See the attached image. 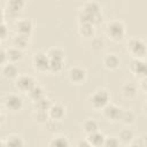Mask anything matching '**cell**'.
Segmentation results:
<instances>
[{"instance_id": "6da1fadb", "label": "cell", "mask_w": 147, "mask_h": 147, "mask_svg": "<svg viewBox=\"0 0 147 147\" xmlns=\"http://www.w3.org/2000/svg\"><path fill=\"white\" fill-rule=\"evenodd\" d=\"M127 52L133 56V59L144 60L147 55V44L141 38H131L127 42Z\"/></svg>"}, {"instance_id": "7a4b0ae2", "label": "cell", "mask_w": 147, "mask_h": 147, "mask_svg": "<svg viewBox=\"0 0 147 147\" xmlns=\"http://www.w3.org/2000/svg\"><path fill=\"white\" fill-rule=\"evenodd\" d=\"M125 25L119 20H113L107 25V34L114 41H121L125 37Z\"/></svg>"}, {"instance_id": "3957f363", "label": "cell", "mask_w": 147, "mask_h": 147, "mask_svg": "<svg viewBox=\"0 0 147 147\" xmlns=\"http://www.w3.org/2000/svg\"><path fill=\"white\" fill-rule=\"evenodd\" d=\"M110 100V95L108 93L107 90L105 88H99L96 90L91 96H90V103L92 106V108L99 110V109H103Z\"/></svg>"}, {"instance_id": "277c9868", "label": "cell", "mask_w": 147, "mask_h": 147, "mask_svg": "<svg viewBox=\"0 0 147 147\" xmlns=\"http://www.w3.org/2000/svg\"><path fill=\"white\" fill-rule=\"evenodd\" d=\"M32 63L38 71L49 70V57L45 52H37L32 57Z\"/></svg>"}, {"instance_id": "5b68a950", "label": "cell", "mask_w": 147, "mask_h": 147, "mask_svg": "<svg viewBox=\"0 0 147 147\" xmlns=\"http://www.w3.org/2000/svg\"><path fill=\"white\" fill-rule=\"evenodd\" d=\"M15 85H16V87H17L21 92L29 93V92L36 86V82H34V79H33L31 76H29V75H21V76L17 77Z\"/></svg>"}, {"instance_id": "8992f818", "label": "cell", "mask_w": 147, "mask_h": 147, "mask_svg": "<svg viewBox=\"0 0 147 147\" xmlns=\"http://www.w3.org/2000/svg\"><path fill=\"white\" fill-rule=\"evenodd\" d=\"M130 70L133 75L137 77H140L141 79L147 76V62L139 59H133L130 64Z\"/></svg>"}, {"instance_id": "52a82bcc", "label": "cell", "mask_w": 147, "mask_h": 147, "mask_svg": "<svg viewBox=\"0 0 147 147\" xmlns=\"http://www.w3.org/2000/svg\"><path fill=\"white\" fill-rule=\"evenodd\" d=\"M102 111H103V115L107 119H109V121H119L123 110L114 103H108L102 109Z\"/></svg>"}, {"instance_id": "ba28073f", "label": "cell", "mask_w": 147, "mask_h": 147, "mask_svg": "<svg viewBox=\"0 0 147 147\" xmlns=\"http://www.w3.org/2000/svg\"><path fill=\"white\" fill-rule=\"evenodd\" d=\"M16 31L18 34H22V36H26L29 37L31 31H32V22L29 20V18H21L16 22Z\"/></svg>"}, {"instance_id": "9c48e42d", "label": "cell", "mask_w": 147, "mask_h": 147, "mask_svg": "<svg viewBox=\"0 0 147 147\" xmlns=\"http://www.w3.org/2000/svg\"><path fill=\"white\" fill-rule=\"evenodd\" d=\"M47 113H48L49 119L56 122V121H60L63 118L64 113H65V108L61 103H52V106L49 107Z\"/></svg>"}, {"instance_id": "30bf717a", "label": "cell", "mask_w": 147, "mask_h": 147, "mask_svg": "<svg viewBox=\"0 0 147 147\" xmlns=\"http://www.w3.org/2000/svg\"><path fill=\"white\" fill-rule=\"evenodd\" d=\"M5 105L10 110H20L22 108L23 101H22V99L18 95H16V94H9L5 99Z\"/></svg>"}, {"instance_id": "8fae6325", "label": "cell", "mask_w": 147, "mask_h": 147, "mask_svg": "<svg viewBox=\"0 0 147 147\" xmlns=\"http://www.w3.org/2000/svg\"><path fill=\"white\" fill-rule=\"evenodd\" d=\"M69 78L74 83H82L86 78V71L80 67H72L69 70Z\"/></svg>"}, {"instance_id": "7c38bea8", "label": "cell", "mask_w": 147, "mask_h": 147, "mask_svg": "<svg viewBox=\"0 0 147 147\" xmlns=\"http://www.w3.org/2000/svg\"><path fill=\"white\" fill-rule=\"evenodd\" d=\"M86 140H87L93 147H103L106 137H105L103 133L96 131V132H93V133H91V134H87Z\"/></svg>"}, {"instance_id": "4fadbf2b", "label": "cell", "mask_w": 147, "mask_h": 147, "mask_svg": "<svg viewBox=\"0 0 147 147\" xmlns=\"http://www.w3.org/2000/svg\"><path fill=\"white\" fill-rule=\"evenodd\" d=\"M119 63H121V61H119L118 56L115 54H109L103 57V65L108 70H116L119 67Z\"/></svg>"}, {"instance_id": "5bb4252c", "label": "cell", "mask_w": 147, "mask_h": 147, "mask_svg": "<svg viewBox=\"0 0 147 147\" xmlns=\"http://www.w3.org/2000/svg\"><path fill=\"white\" fill-rule=\"evenodd\" d=\"M24 5L25 3L22 0H10L7 2V9L6 10L9 13L10 16H15L21 11V9L24 7Z\"/></svg>"}, {"instance_id": "9a60e30c", "label": "cell", "mask_w": 147, "mask_h": 147, "mask_svg": "<svg viewBox=\"0 0 147 147\" xmlns=\"http://www.w3.org/2000/svg\"><path fill=\"white\" fill-rule=\"evenodd\" d=\"M2 75L8 78V79H13V78H16L18 76V70H17V67L14 64V63H6L3 64L2 67Z\"/></svg>"}, {"instance_id": "2e32d148", "label": "cell", "mask_w": 147, "mask_h": 147, "mask_svg": "<svg viewBox=\"0 0 147 147\" xmlns=\"http://www.w3.org/2000/svg\"><path fill=\"white\" fill-rule=\"evenodd\" d=\"M122 95L126 99H131L137 94V86L133 83H125L121 88Z\"/></svg>"}, {"instance_id": "e0dca14e", "label": "cell", "mask_w": 147, "mask_h": 147, "mask_svg": "<svg viewBox=\"0 0 147 147\" xmlns=\"http://www.w3.org/2000/svg\"><path fill=\"white\" fill-rule=\"evenodd\" d=\"M7 57H8V62L10 63H15L17 61H20L23 57V52L20 48L16 47H11L7 51Z\"/></svg>"}, {"instance_id": "ac0fdd59", "label": "cell", "mask_w": 147, "mask_h": 147, "mask_svg": "<svg viewBox=\"0 0 147 147\" xmlns=\"http://www.w3.org/2000/svg\"><path fill=\"white\" fill-rule=\"evenodd\" d=\"M82 10L92 15H96L100 13V5L96 1H87L82 6Z\"/></svg>"}, {"instance_id": "d6986e66", "label": "cell", "mask_w": 147, "mask_h": 147, "mask_svg": "<svg viewBox=\"0 0 147 147\" xmlns=\"http://www.w3.org/2000/svg\"><path fill=\"white\" fill-rule=\"evenodd\" d=\"M83 127H84V131L87 133V134H91L93 132H96L99 131V124L95 119L93 118H87L84 123H83Z\"/></svg>"}, {"instance_id": "ffe728a7", "label": "cell", "mask_w": 147, "mask_h": 147, "mask_svg": "<svg viewBox=\"0 0 147 147\" xmlns=\"http://www.w3.org/2000/svg\"><path fill=\"white\" fill-rule=\"evenodd\" d=\"M79 33L83 36V37H86V38H90L94 34V24H91V23H82L79 24Z\"/></svg>"}, {"instance_id": "44dd1931", "label": "cell", "mask_w": 147, "mask_h": 147, "mask_svg": "<svg viewBox=\"0 0 147 147\" xmlns=\"http://www.w3.org/2000/svg\"><path fill=\"white\" fill-rule=\"evenodd\" d=\"M33 106H34V109L38 110V111H48L52 103L46 96H44V98L37 100L36 102H33Z\"/></svg>"}, {"instance_id": "7402d4cb", "label": "cell", "mask_w": 147, "mask_h": 147, "mask_svg": "<svg viewBox=\"0 0 147 147\" xmlns=\"http://www.w3.org/2000/svg\"><path fill=\"white\" fill-rule=\"evenodd\" d=\"M28 95H29V98H30V100H32L33 102H36L37 100H39V99H41V98H44L45 96V93H44V90H42V87L41 86H39V85H36L29 93H28Z\"/></svg>"}, {"instance_id": "603a6c76", "label": "cell", "mask_w": 147, "mask_h": 147, "mask_svg": "<svg viewBox=\"0 0 147 147\" xmlns=\"http://www.w3.org/2000/svg\"><path fill=\"white\" fill-rule=\"evenodd\" d=\"M48 147H69V141L65 137L57 136L49 141Z\"/></svg>"}, {"instance_id": "cb8c5ba5", "label": "cell", "mask_w": 147, "mask_h": 147, "mask_svg": "<svg viewBox=\"0 0 147 147\" xmlns=\"http://www.w3.org/2000/svg\"><path fill=\"white\" fill-rule=\"evenodd\" d=\"M28 38L26 36H22V34H17L14 39H13V44H14V47L16 48H20V49H23L26 47L28 45Z\"/></svg>"}, {"instance_id": "d4e9b609", "label": "cell", "mask_w": 147, "mask_h": 147, "mask_svg": "<svg viewBox=\"0 0 147 147\" xmlns=\"http://www.w3.org/2000/svg\"><path fill=\"white\" fill-rule=\"evenodd\" d=\"M63 65H64V60L49 59V71L60 72L63 69Z\"/></svg>"}, {"instance_id": "484cf974", "label": "cell", "mask_w": 147, "mask_h": 147, "mask_svg": "<svg viewBox=\"0 0 147 147\" xmlns=\"http://www.w3.org/2000/svg\"><path fill=\"white\" fill-rule=\"evenodd\" d=\"M133 138H134V136H133V132L130 130V129H124V130H122L121 131V133H119V141H122V142H125V144H131L132 141H133Z\"/></svg>"}, {"instance_id": "4316f807", "label": "cell", "mask_w": 147, "mask_h": 147, "mask_svg": "<svg viewBox=\"0 0 147 147\" xmlns=\"http://www.w3.org/2000/svg\"><path fill=\"white\" fill-rule=\"evenodd\" d=\"M7 147H23V140L18 136H10L5 141Z\"/></svg>"}, {"instance_id": "83f0119b", "label": "cell", "mask_w": 147, "mask_h": 147, "mask_svg": "<svg viewBox=\"0 0 147 147\" xmlns=\"http://www.w3.org/2000/svg\"><path fill=\"white\" fill-rule=\"evenodd\" d=\"M47 55H48L49 59H57V60H64V57H65L64 52L61 48H57V47H53V48L48 49Z\"/></svg>"}, {"instance_id": "f1b7e54d", "label": "cell", "mask_w": 147, "mask_h": 147, "mask_svg": "<svg viewBox=\"0 0 147 147\" xmlns=\"http://www.w3.org/2000/svg\"><path fill=\"white\" fill-rule=\"evenodd\" d=\"M136 119V115L132 110H123L122 111V116H121V122H123L124 124H132Z\"/></svg>"}, {"instance_id": "f546056e", "label": "cell", "mask_w": 147, "mask_h": 147, "mask_svg": "<svg viewBox=\"0 0 147 147\" xmlns=\"http://www.w3.org/2000/svg\"><path fill=\"white\" fill-rule=\"evenodd\" d=\"M34 116H36V119L40 123H47L49 121V116H48V113L47 111H38L36 110L34 113Z\"/></svg>"}, {"instance_id": "4dcf8cb0", "label": "cell", "mask_w": 147, "mask_h": 147, "mask_svg": "<svg viewBox=\"0 0 147 147\" xmlns=\"http://www.w3.org/2000/svg\"><path fill=\"white\" fill-rule=\"evenodd\" d=\"M103 147H119V139L116 137H108L105 140Z\"/></svg>"}, {"instance_id": "1f68e13d", "label": "cell", "mask_w": 147, "mask_h": 147, "mask_svg": "<svg viewBox=\"0 0 147 147\" xmlns=\"http://www.w3.org/2000/svg\"><path fill=\"white\" fill-rule=\"evenodd\" d=\"M103 45H105L103 41L101 39H99V38H95V39L92 40V47L94 49H101L103 47Z\"/></svg>"}, {"instance_id": "d6a6232c", "label": "cell", "mask_w": 147, "mask_h": 147, "mask_svg": "<svg viewBox=\"0 0 147 147\" xmlns=\"http://www.w3.org/2000/svg\"><path fill=\"white\" fill-rule=\"evenodd\" d=\"M77 147H93L87 140H80L78 144H77Z\"/></svg>"}, {"instance_id": "836d02e7", "label": "cell", "mask_w": 147, "mask_h": 147, "mask_svg": "<svg viewBox=\"0 0 147 147\" xmlns=\"http://www.w3.org/2000/svg\"><path fill=\"white\" fill-rule=\"evenodd\" d=\"M140 86H141V88L147 93V76L145 77V78H142L141 79V83H140Z\"/></svg>"}, {"instance_id": "e575fe53", "label": "cell", "mask_w": 147, "mask_h": 147, "mask_svg": "<svg viewBox=\"0 0 147 147\" xmlns=\"http://www.w3.org/2000/svg\"><path fill=\"white\" fill-rule=\"evenodd\" d=\"M139 141H140V144H141L142 147H146V146H147V134H144V136L139 139Z\"/></svg>"}, {"instance_id": "d590c367", "label": "cell", "mask_w": 147, "mask_h": 147, "mask_svg": "<svg viewBox=\"0 0 147 147\" xmlns=\"http://www.w3.org/2000/svg\"><path fill=\"white\" fill-rule=\"evenodd\" d=\"M6 31H7L6 24H5V22H2V23H1V37H2V38L6 37Z\"/></svg>"}, {"instance_id": "8d00e7d4", "label": "cell", "mask_w": 147, "mask_h": 147, "mask_svg": "<svg viewBox=\"0 0 147 147\" xmlns=\"http://www.w3.org/2000/svg\"><path fill=\"white\" fill-rule=\"evenodd\" d=\"M129 147H142V146L139 140H136V141H132L131 144H129Z\"/></svg>"}, {"instance_id": "74e56055", "label": "cell", "mask_w": 147, "mask_h": 147, "mask_svg": "<svg viewBox=\"0 0 147 147\" xmlns=\"http://www.w3.org/2000/svg\"><path fill=\"white\" fill-rule=\"evenodd\" d=\"M1 147H7V146H6V144H5V141H2V142H1Z\"/></svg>"}, {"instance_id": "f35d334b", "label": "cell", "mask_w": 147, "mask_h": 147, "mask_svg": "<svg viewBox=\"0 0 147 147\" xmlns=\"http://www.w3.org/2000/svg\"><path fill=\"white\" fill-rule=\"evenodd\" d=\"M145 110H146V113H147V100H146V102H145Z\"/></svg>"}, {"instance_id": "ab89813d", "label": "cell", "mask_w": 147, "mask_h": 147, "mask_svg": "<svg viewBox=\"0 0 147 147\" xmlns=\"http://www.w3.org/2000/svg\"><path fill=\"white\" fill-rule=\"evenodd\" d=\"M146 147H147V146H146Z\"/></svg>"}]
</instances>
